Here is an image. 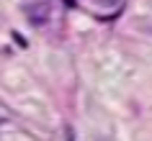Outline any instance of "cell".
I'll return each mask as SVG.
<instances>
[{
    "instance_id": "1",
    "label": "cell",
    "mask_w": 152,
    "mask_h": 141,
    "mask_svg": "<svg viewBox=\"0 0 152 141\" xmlns=\"http://www.w3.org/2000/svg\"><path fill=\"white\" fill-rule=\"evenodd\" d=\"M26 16H28V21H31L34 26H44L52 18V8H49L47 0H36V3H31L28 8H26Z\"/></svg>"
},
{
    "instance_id": "2",
    "label": "cell",
    "mask_w": 152,
    "mask_h": 141,
    "mask_svg": "<svg viewBox=\"0 0 152 141\" xmlns=\"http://www.w3.org/2000/svg\"><path fill=\"white\" fill-rule=\"evenodd\" d=\"M101 3H103V5H111V3L116 5V3H121V0H101Z\"/></svg>"
}]
</instances>
